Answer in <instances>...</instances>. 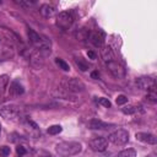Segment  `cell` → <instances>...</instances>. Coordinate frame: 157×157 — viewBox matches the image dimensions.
<instances>
[{"label": "cell", "mask_w": 157, "mask_h": 157, "mask_svg": "<svg viewBox=\"0 0 157 157\" xmlns=\"http://www.w3.org/2000/svg\"><path fill=\"white\" fill-rule=\"evenodd\" d=\"M82 151V145L77 141H63L55 146V152L61 157H71Z\"/></svg>", "instance_id": "6da1fadb"}, {"label": "cell", "mask_w": 157, "mask_h": 157, "mask_svg": "<svg viewBox=\"0 0 157 157\" xmlns=\"http://www.w3.org/2000/svg\"><path fill=\"white\" fill-rule=\"evenodd\" d=\"M61 88L66 92H71V93H77V92H82L85 90V85L82 83V81H80L78 78H69V77H64L60 82Z\"/></svg>", "instance_id": "7a4b0ae2"}, {"label": "cell", "mask_w": 157, "mask_h": 157, "mask_svg": "<svg viewBox=\"0 0 157 157\" xmlns=\"http://www.w3.org/2000/svg\"><path fill=\"white\" fill-rule=\"evenodd\" d=\"M50 55V48H44V49H36L31 56H29V63L33 67L39 69L40 66H43L44 60L47 56Z\"/></svg>", "instance_id": "3957f363"}, {"label": "cell", "mask_w": 157, "mask_h": 157, "mask_svg": "<svg viewBox=\"0 0 157 157\" xmlns=\"http://www.w3.org/2000/svg\"><path fill=\"white\" fill-rule=\"evenodd\" d=\"M28 33V38H29V42L37 48V49H44V48H50V40L45 37H42L39 36L37 32H34L33 29L28 28L27 31Z\"/></svg>", "instance_id": "277c9868"}, {"label": "cell", "mask_w": 157, "mask_h": 157, "mask_svg": "<svg viewBox=\"0 0 157 157\" xmlns=\"http://www.w3.org/2000/svg\"><path fill=\"white\" fill-rule=\"evenodd\" d=\"M74 22V16H72V12L71 11H63V12H59L58 16H56V26L60 27L61 29H69L71 27Z\"/></svg>", "instance_id": "5b68a950"}, {"label": "cell", "mask_w": 157, "mask_h": 157, "mask_svg": "<svg viewBox=\"0 0 157 157\" xmlns=\"http://www.w3.org/2000/svg\"><path fill=\"white\" fill-rule=\"evenodd\" d=\"M109 141L118 146L125 145L129 141V132L125 129H118L109 135Z\"/></svg>", "instance_id": "8992f818"}, {"label": "cell", "mask_w": 157, "mask_h": 157, "mask_svg": "<svg viewBox=\"0 0 157 157\" xmlns=\"http://www.w3.org/2000/svg\"><path fill=\"white\" fill-rule=\"evenodd\" d=\"M15 56V45L12 42H2L0 44V61L10 60Z\"/></svg>", "instance_id": "52a82bcc"}, {"label": "cell", "mask_w": 157, "mask_h": 157, "mask_svg": "<svg viewBox=\"0 0 157 157\" xmlns=\"http://www.w3.org/2000/svg\"><path fill=\"white\" fill-rule=\"evenodd\" d=\"M107 67H108L109 72H110L115 78H124L125 75H126L125 67H124L120 63H118V61L112 60V61L107 63Z\"/></svg>", "instance_id": "ba28073f"}, {"label": "cell", "mask_w": 157, "mask_h": 157, "mask_svg": "<svg viewBox=\"0 0 157 157\" xmlns=\"http://www.w3.org/2000/svg\"><path fill=\"white\" fill-rule=\"evenodd\" d=\"M108 147V140L105 137H94L90 141V148L94 152H103Z\"/></svg>", "instance_id": "9c48e42d"}, {"label": "cell", "mask_w": 157, "mask_h": 157, "mask_svg": "<svg viewBox=\"0 0 157 157\" xmlns=\"http://www.w3.org/2000/svg\"><path fill=\"white\" fill-rule=\"evenodd\" d=\"M20 114V108L16 105H5L0 109V115L6 120H12Z\"/></svg>", "instance_id": "30bf717a"}, {"label": "cell", "mask_w": 157, "mask_h": 157, "mask_svg": "<svg viewBox=\"0 0 157 157\" xmlns=\"http://www.w3.org/2000/svg\"><path fill=\"white\" fill-rule=\"evenodd\" d=\"M136 86L140 90H153L155 88V78L151 76H141L136 80Z\"/></svg>", "instance_id": "8fae6325"}, {"label": "cell", "mask_w": 157, "mask_h": 157, "mask_svg": "<svg viewBox=\"0 0 157 157\" xmlns=\"http://www.w3.org/2000/svg\"><path fill=\"white\" fill-rule=\"evenodd\" d=\"M135 137H136V140L148 144V145H156V142H157V137L150 132H136Z\"/></svg>", "instance_id": "7c38bea8"}, {"label": "cell", "mask_w": 157, "mask_h": 157, "mask_svg": "<svg viewBox=\"0 0 157 157\" xmlns=\"http://www.w3.org/2000/svg\"><path fill=\"white\" fill-rule=\"evenodd\" d=\"M104 38H105V36H104V33H103L101 29L90 33V39H91L92 44L96 45V47H103Z\"/></svg>", "instance_id": "4fadbf2b"}, {"label": "cell", "mask_w": 157, "mask_h": 157, "mask_svg": "<svg viewBox=\"0 0 157 157\" xmlns=\"http://www.w3.org/2000/svg\"><path fill=\"white\" fill-rule=\"evenodd\" d=\"M23 92H25V88H23V86L17 80H15V81L11 82V85H10V92H9V94L11 97H18Z\"/></svg>", "instance_id": "5bb4252c"}, {"label": "cell", "mask_w": 157, "mask_h": 157, "mask_svg": "<svg viewBox=\"0 0 157 157\" xmlns=\"http://www.w3.org/2000/svg\"><path fill=\"white\" fill-rule=\"evenodd\" d=\"M87 126H88V129H91V130H103V129H107L109 125H108L107 123L99 120V119H92V120L88 121Z\"/></svg>", "instance_id": "9a60e30c"}, {"label": "cell", "mask_w": 157, "mask_h": 157, "mask_svg": "<svg viewBox=\"0 0 157 157\" xmlns=\"http://www.w3.org/2000/svg\"><path fill=\"white\" fill-rule=\"evenodd\" d=\"M39 12H40V15H42L43 17L49 18V17H53V16L55 15V7L52 6V5H49V4H44V5L40 6Z\"/></svg>", "instance_id": "2e32d148"}, {"label": "cell", "mask_w": 157, "mask_h": 157, "mask_svg": "<svg viewBox=\"0 0 157 157\" xmlns=\"http://www.w3.org/2000/svg\"><path fill=\"white\" fill-rule=\"evenodd\" d=\"M101 56L104 61L109 63L113 60V52L110 49V47L108 45H104V47H101Z\"/></svg>", "instance_id": "e0dca14e"}, {"label": "cell", "mask_w": 157, "mask_h": 157, "mask_svg": "<svg viewBox=\"0 0 157 157\" xmlns=\"http://www.w3.org/2000/svg\"><path fill=\"white\" fill-rule=\"evenodd\" d=\"M75 37H76L77 40H80V42H85V40H87V39L90 38V31L86 29V28H80L78 31H76Z\"/></svg>", "instance_id": "ac0fdd59"}, {"label": "cell", "mask_w": 157, "mask_h": 157, "mask_svg": "<svg viewBox=\"0 0 157 157\" xmlns=\"http://www.w3.org/2000/svg\"><path fill=\"white\" fill-rule=\"evenodd\" d=\"M118 157H136V151L134 148H126L119 152Z\"/></svg>", "instance_id": "d6986e66"}, {"label": "cell", "mask_w": 157, "mask_h": 157, "mask_svg": "<svg viewBox=\"0 0 157 157\" xmlns=\"http://www.w3.org/2000/svg\"><path fill=\"white\" fill-rule=\"evenodd\" d=\"M9 81H10V78L7 75H0V93H2L5 91Z\"/></svg>", "instance_id": "ffe728a7"}, {"label": "cell", "mask_w": 157, "mask_h": 157, "mask_svg": "<svg viewBox=\"0 0 157 157\" xmlns=\"http://www.w3.org/2000/svg\"><path fill=\"white\" fill-rule=\"evenodd\" d=\"M55 64L59 66V69H61V70H64V71H69V70H70L69 64H67L65 60L60 59V58H56V59H55Z\"/></svg>", "instance_id": "44dd1931"}, {"label": "cell", "mask_w": 157, "mask_h": 157, "mask_svg": "<svg viewBox=\"0 0 157 157\" xmlns=\"http://www.w3.org/2000/svg\"><path fill=\"white\" fill-rule=\"evenodd\" d=\"M75 63H76V65L78 66V69H80L81 71L88 70V64H87L82 58H76V59H75Z\"/></svg>", "instance_id": "7402d4cb"}, {"label": "cell", "mask_w": 157, "mask_h": 157, "mask_svg": "<svg viewBox=\"0 0 157 157\" xmlns=\"http://www.w3.org/2000/svg\"><path fill=\"white\" fill-rule=\"evenodd\" d=\"M146 99H147L148 102H151V103H156V102H157V93H156L155 88L148 91V93L146 94Z\"/></svg>", "instance_id": "603a6c76"}, {"label": "cell", "mask_w": 157, "mask_h": 157, "mask_svg": "<svg viewBox=\"0 0 157 157\" xmlns=\"http://www.w3.org/2000/svg\"><path fill=\"white\" fill-rule=\"evenodd\" d=\"M61 131H63V128L60 125H52V126L48 128V134L49 135H56Z\"/></svg>", "instance_id": "cb8c5ba5"}, {"label": "cell", "mask_w": 157, "mask_h": 157, "mask_svg": "<svg viewBox=\"0 0 157 157\" xmlns=\"http://www.w3.org/2000/svg\"><path fill=\"white\" fill-rule=\"evenodd\" d=\"M137 110V107L135 105H125L124 108H121V112L124 114H134Z\"/></svg>", "instance_id": "d4e9b609"}, {"label": "cell", "mask_w": 157, "mask_h": 157, "mask_svg": "<svg viewBox=\"0 0 157 157\" xmlns=\"http://www.w3.org/2000/svg\"><path fill=\"white\" fill-rule=\"evenodd\" d=\"M18 5H21L22 7H31V6H34L36 5V1H31V0H21V1H17Z\"/></svg>", "instance_id": "484cf974"}, {"label": "cell", "mask_w": 157, "mask_h": 157, "mask_svg": "<svg viewBox=\"0 0 157 157\" xmlns=\"http://www.w3.org/2000/svg\"><path fill=\"white\" fill-rule=\"evenodd\" d=\"M98 103H99L101 105L105 107V108H110V107H112V103H110V101H109L108 98H104V97H101V98L98 99Z\"/></svg>", "instance_id": "4316f807"}, {"label": "cell", "mask_w": 157, "mask_h": 157, "mask_svg": "<svg viewBox=\"0 0 157 157\" xmlns=\"http://www.w3.org/2000/svg\"><path fill=\"white\" fill-rule=\"evenodd\" d=\"M115 102H117L118 105H123V104H125V103L128 102V98H126V96H124V94H119V96L117 97Z\"/></svg>", "instance_id": "83f0119b"}, {"label": "cell", "mask_w": 157, "mask_h": 157, "mask_svg": "<svg viewBox=\"0 0 157 157\" xmlns=\"http://www.w3.org/2000/svg\"><path fill=\"white\" fill-rule=\"evenodd\" d=\"M10 155V147L9 146H1L0 147V157H7Z\"/></svg>", "instance_id": "f1b7e54d"}, {"label": "cell", "mask_w": 157, "mask_h": 157, "mask_svg": "<svg viewBox=\"0 0 157 157\" xmlns=\"http://www.w3.org/2000/svg\"><path fill=\"white\" fill-rule=\"evenodd\" d=\"M16 152H17V155H18V156H23V155H26V153H27V150H26L23 146L18 145V146L16 147Z\"/></svg>", "instance_id": "f546056e"}, {"label": "cell", "mask_w": 157, "mask_h": 157, "mask_svg": "<svg viewBox=\"0 0 157 157\" xmlns=\"http://www.w3.org/2000/svg\"><path fill=\"white\" fill-rule=\"evenodd\" d=\"M87 56H88L90 59H92V60H94V59L97 58V55H96V53H94L93 50H88V52H87Z\"/></svg>", "instance_id": "4dcf8cb0"}, {"label": "cell", "mask_w": 157, "mask_h": 157, "mask_svg": "<svg viewBox=\"0 0 157 157\" xmlns=\"http://www.w3.org/2000/svg\"><path fill=\"white\" fill-rule=\"evenodd\" d=\"M91 77H92V78H96V80L99 78V72H98V71H92V72H91Z\"/></svg>", "instance_id": "1f68e13d"}, {"label": "cell", "mask_w": 157, "mask_h": 157, "mask_svg": "<svg viewBox=\"0 0 157 157\" xmlns=\"http://www.w3.org/2000/svg\"><path fill=\"white\" fill-rule=\"evenodd\" d=\"M146 157H156V155L155 153H151V155H147Z\"/></svg>", "instance_id": "d6a6232c"}, {"label": "cell", "mask_w": 157, "mask_h": 157, "mask_svg": "<svg viewBox=\"0 0 157 157\" xmlns=\"http://www.w3.org/2000/svg\"><path fill=\"white\" fill-rule=\"evenodd\" d=\"M0 131H1V125H0Z\"/></svg>", "instance_id": "836d02e7"}, {"label": "cell", "mask_w": 157, "mask_h": 157, "mask_svg": "<svg viewBox=\"0 0 157 157\" xmlns=\"http://www.w3.org/2000/svg\"><path fill=\"white\" fill-rule=\"evenodd\" d=\"M17 157H21V156H17Z\"/></svg>", "instance_id": "e575fe53"}]
</instances>
